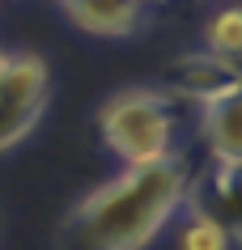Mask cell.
I'll return each mask as SVG.
<instances>
[{
  "label": "cell",
  "instance_id": "cell-3",
  "mask_svg": "<svg viewBox=\"0 0 242 250\" xmlns=\"http://www.w3.org/2000/svg\"><path fill=\"white\" fill-rule=\"evenodd\" d=\"M51 68L34 51H0V153L22 145L47 110Z\"/></svg>",
  "mask_w": 242,
  "mask_h": 250
},
{
  "label": "cell",
  "instance_id": "cell-11",
  "mask_svg": "<svg viewBox=\"0 0 242 250\" xmlns=\"http://www.w3.org/2000/svg\"><path fill=\"white\" fill-rule=\"evenodd\" d=\"M0 4H4V0H0Z\"/></svg>",
  "mask_w": 242,
  "mask_h": 250
},
{
  "label": "cell",
  "instance_id": "cell-9",
  "mask_svg": "<svg viewBox=\"0 0 242 250\" xmlns=\"http://www.w3.org/2000/svg\"><path fill=\"white\" fill-rule=\"evenodd\" d=\"M132 4H136V9H145V4H149V0H132Z\"/></svg>",
  "mask_w": 242,
  "mask_h": 250
},
{
  "label": "cell",
  "instance_id": "cell-7",
  "mask_svg": "<svg viewBox=\"0 0 242 250\" xmlns=\"http://www.w3.org/2000/svg\"><path fill=\"white\" fill-rule=\"evenodd\" d=\"M238 237L229 233L221 221H213L208 212L183 208V229H178V250H234Z\"/></svg>",
  "mask_w": 242,
  "mask_h": 250
},
{
  "label": "cell",
  "instance_id": "cell-1",
  "mask_svg": "<svg viewBox=\"0 0 242 250\" xmlns=\"http://www.w3.org/2000/svg\"><path fill=\"white\" fill-rule=\"evenodd\" d=\"M187 153L153 166H123L110 183L94 187L64 216L55 250H145L187 204L191 187Z\"/></svg>",
  "mask_w": 242,
  "mask_h": 250
},
{
  "label": "cell",
  "instance_id": "cell-8",
  "mask_svg": "<svg viewBox=\"0 0 242 250\" xmlns=\"http://www.w3.org/2000/svg\"><path fill=\"white\" fill-rule=\"evenodd\" d=\"M204 51L238 60V51H242V13H238V4H225V9H217L204 21Z\"/></svg>",
  "mask_w": 242,
  "mask_h": 250
},
{
  "label": "cell",
  "instance_id": "cell-4",
  "mask_svg": "<svg viewBox=\"0 0 242 250\" xmlns=\"http://www.w3.org/2000/svg\"><path fill=\"white\" fill-rule=\"evenodd\" d=\"M234 89H238V60H225L213 51H187L170 64V93L187 106H200Z\"/></svg>",
  "mask_w": 242,
  "mask_h": 250
},
{
  "label": "cell",
  "instance_id": "cell-2",
  "mask_svg": "<svg viewBox=\"0 0 242 250\" xmlns=\"http://www.w3.org/2000/svg\"><path fill=\"white\" fill-rule=\"evenodd\" d=\"M183 106L170 89H119L98 110V136L123 166H153V161L178 157V127Z\"/></svg>",
  "mask_w": 242,
  "mask_h": 250
},
{
  "label": "cell",
  "instance_id": "cell-6",
  "mask_svg": "<svg viewBox=\"0 0 242 250\" xmlns=\"http://www.w3.org/2000/svg\"><path fill=\"white\" fill-rule=\"evenodd\" d=\"M64 13L77 30L98 39H128L145 26V9L132 0H64Z\"/></svg>",
  "mask_w": 242,
  "mask_h": 250
},
{
  "label": "cell",
  "instance_id": "cell-10",
  "mask_svg": "<svg viewBox=\"0 0 242 250\" xmlns=\"http://www.w3.org/2000/svg\"><path fill=\"white\" fill-rule=\"evenodd\" d=\"M55 4H64V0H55Z\"/></svg>",
  "mask_w": 242,
  "mask_h": 250
},
{
  "label": "cell",
  "instance_id": "cell-5",
  "mask_svg": "<svg viewBox=\"0 0 242 250\" xmlns=\"http://www.w3.org/2000/svg\"><path fill=\"white\" fill-rule=\"evenodd\" d=\"M196 115H200L204 157L213 166H242V98H238V89L200 102Z\"/></svg>",
  "mask_w": 242,
  "mask_h": 250
}]
</instances>
